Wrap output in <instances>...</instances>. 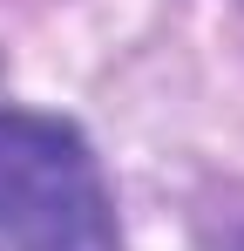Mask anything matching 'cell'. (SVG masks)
<instances>
[{
	"instance_id": "cell-2",
	"label": "cell",
	"mask_w": 244,
	"mask_h": 251,
	"mask_svg": "<svg viewBox=\"0 0 244 251\" xmlns=\"http://www.w3.org/2000/svg\"><path fill=\"white\" fill-rule=\"evenodd\" d=\"M203 251H244V197H231V210L203 217Z\"/></svg>"
},
{
	"instance_id": "cell-1",
	"label": "cell",
	"mask_w": 244,
	"mask_h": 251,
	"mask_svg": "<svg viewBox=\"0 0 244 251\" xmlns=\"http://www.w3.org/2000/svg\"><path fill=\"white\" fill-rule=\"evenodd\" d=\"M0 251H122L116 197L75 123L0 109Z\"/></svg>"
}]
</instances>
